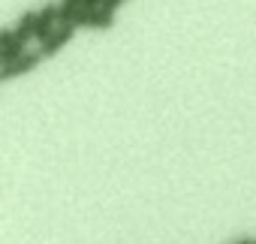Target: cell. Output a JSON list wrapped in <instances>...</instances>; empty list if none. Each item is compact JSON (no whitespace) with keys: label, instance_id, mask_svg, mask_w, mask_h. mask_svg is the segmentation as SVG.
<instances>
[{"label":"cell","instance_id":"52a82bcc","mask_svg":"<svg viewBox=\"0 0 256 244\" xmlns=\"http://www.w3.org/2000/svg\"><path fill=\"white\" fill-rule=\"evenodd\" d=\"M82 6V0H64V4L58 6V12H60V24H70L72 22V12Z\"/></svg>","mask_w":256,"mask_h":244},{"label":"cell","instance_id":"277c9868","mask_svg":"<svg viewBox=\"0 0 256 244\" xmlns=\"http://www.w3.org/2000/svg\"><path fill=\"white\" fill-rule=\"evenodd\" d=\"M16 36H18L22 42L36 40V12H34V10H28V12L16 22Z\"/></svg>","mask_w":256,"mask_h":244},{"label":"cell","instance_id":"6da1fadb","mask_svg":"<svg viewBox=\"0 0 256 244\" xmlns=\"http://www.w3.org/2000/svg\"><path fill=\"white\" fill-rule=\"evenodd\" d=\"M42 60H46L42 52H24L18 60L6 64V66H0V82H12V78H18V76H28V72H34Z\"/></svg>","mask_w":256,"mask_h":244},{"label":"cell","instance_id":"ba28073f","mask_svg":"<svg viewBox=\"0 0 256 244\" xmlns=\"http://www.w3.org/2000/svg\"><path fill=\"white\" fill-rule=\"evenodd\" d=\"M12 42H18V36H16V28L0 30V48H6V46H12Z\"/></svg>","mask_w":256,"mask_h":244},{"label":"cell","instance_id":"3957f363","mask_svg":"<svg viewBox=\"0 0 256 244\" xmlns=\"http://www.w3.org/2000/svg\"><path fill=\"white\" fill-rule=\"evenodd\" d=\"M58 24H60V12H58V6H54V4H46V6L36 12V40L42 42Z\"/></svg>","mask_w":256,"mask_h":244},{"label":"cell","instance_id":"8992f818","mask_svg":"<svg viewBox=\"0 0 256 244\" xmlns=\"http://www.w3.org/2000/svg\"><path fill=\"white\" fill-rule=\"evenodd\" d=\"M28 52V42H12V46H6V48H0V66H6V64H12V60H18L22 54Z\"/></svg>","mask_w":256,"mask_h":244},{"label":"cell","instance_id":"9c48e42d","mask_svg":"<svg viewBox=\"0 0 256 244\" xmlns=\"http://www.w3.org/2000/svg\"><path fill=\"white\" fill-rule=\"evenodd\" d=\"M124 4H126V0H124Z\"/></svg>","mask_w":256,"mask_h":244},{"label":"cell","instance_id":"7a4b0ae2","mask_svg":"<svg viewBox=\"0 0 256 244\" xmlns=\"http://www.w3.org/2000/svg\"><path fill=\"white\" fill-rule=\"evenodd\" d=\"M76 30H78L76 24H58V28H54V30L40 42V52H42L46 58H54V54H58V52H60V48L76 36Z\"/></svg>","mask_w":256,"mask_h":244},{"label":"cell","instance_id":"5b68a950","mask_svg":"<svg viewBox=\"0 0 256 244\" xmlns=\"http://www.w3.org/2000/svg\"><path fill=\"white\" fill-rule=\"evenodd\" d=\"M112 24H114V12H112V10L96 6V10L90 12V22H88V28H90V30H108Z\"/></svg>","mask_w":256,"mask_h":244}]
</instances>
